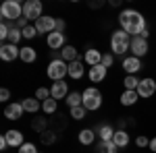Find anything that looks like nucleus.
<instances>
[{
  "label": "nucleus",
  "mask_w": 156,
  "mask_h": 153,
  "mask_svg": "<svg viewBox=\"0 0 156 153\" xmlns=\"http://www.w3.org/2000/svg\"><path fill=\"white\" fill-rule=\"evenodd\" d=\"M85 112H87V110H85L83 106L71 108V118H73V120H83V118H85Z\"/></svg>",
  "instance_id": "obj_32"
},
{
  "label": "nucleus",
  "mask_w": 156,
  "mask_h": 153,
  "mask_svg": "<svg viewBox=\"0 0 156 153\" xmlns=\"http://www.w3.org/2000/svg\"><path fill=\"white\" fill-rule=\"evenodd\" d=\"M117 145L112 141H100L98 143V153H117Z\"/></svg>",
  "instance_id": "obj_27"
},
{
  "label": "nucleus",
  "mask_w": 156,
  "mask_h": 153,
  "mask_svg": "<svg viewBox=\"0 0 156 153\" xmlns=\"http://www.w3.org/2000/svg\"><path fill=\"white\" fill-rule=\"evenodd\" d=\"M112 143H115L119 149L127 147V145H129V132H127V130H123V128H119L117 132H115V137H112Z\"/></svg>",
  "instance_id": "obj_20"
},
{
  "label": "nucleus",
  "mask_w": 156,
  "mask_h": 153,
  "mask_svg": "<svg viewBox=\"0 0 156 153\" xmlns=\"http://www.w3.org/2000/svg\"><path fill=\"white\" fill-rule=\"evenodd\" d=\"M121 106H135L137 104V99H140V95L137 91H129V89H125L123 93H121Z\"/></svg>",
  "instance_id": "obj_19"
},
{
  "label": "nucleus",
  "mask_w": 156,
  "mask_h": 153,
  "mask_svg": "<svg viewBox=\"0 0 156 153\" xmlns=\"http://www.w3.org/2000/svg\"><path fill=\"white\" fill-rule=\"evenodd\" d=\"M21 106H23L25 112L36 114L37 110H42V101H40V99H36V97H25L23 101H21Z\"/></svg>",
  "instance_id": "obj_18"
},
{
  "label": "nucleus",
  "mask_w": 156,
  "mask_h": 153,
  "mask_svg": "<svg viewBox=\"0 0 156 153\" xmlns=\"http://www.w3.org/2000/svg\"><path fill=\"white\" fill-rule=\"evenodd\" d=\"M79 143L81 145H92L94 143V139H96V130H92V128H83V130H79Z\"/></svg>",
  "instance_id": "obj_25"
},
{
  "label": "nucleus",
  "mask_w": 156,
  "mask_h": 153,
  "mask_svg": "<svg viewBox=\"0 0 156 153\" xmlns=\"http://www.w3.org/2000/svg\"><path fill=\"white\" fill-rule=\"evenodd\" d=\"M142 68V60L135 58V56H127V58L123 60V71L127 72V75H137Z\"/></svg>",
  "instance_id": "obj_12"
},
{
  "label": "nucleus",
  "mask_w": 156,
  "mask_h": 153,
  "mask_svg": "<svg viewBox=\"0 0 156 153\" xmlns=\"http://www.w3.org/2000/svg\"><path fill=\"white\" fill-rule=\"evenodd\" d=\"M17 153H40V151H37V147L34 143H23V145L17 149Z\"/></svg>",
  "instance_id": "obj_33"
},
{
  "label": "nucleus",
  "mask_w": 156,
  "mask_h": 153,
  "mask_svg": "<svg viewBox=\"0 0 156 153\" xmlns=\"http://www.w3.org/2000/svg\"><path fill=\"white\" fill-rule=\"evenodd\" d=\"M67 106L69 108H77V106H83V95L79 93V91H71V93L67 95Z\"/></svg>",
  "instance_id": "obj_26"
},
{
  "label": "nucleus",
  "mask_w": 156,
  "mask_h": 153,
  "mask_svg": "<svg viewBox=\"0 0 156 153\" xmlns=\"http://www.w3.org/2000/svg\"><path fill=\"white\" fill-rule=\"evenodd\" d=\"M140 81H142V79H137L135 75H127V77H125V81H123V85H125V89H129V91H137Z\"/></svg>",
  "instance_id": "obj_29"
},
{
  "label": "nucleus",
  "mask_w": 156,
  "mask_h": 153,
  "mask_svg": "<svg viewBox=\"0 0 156 153\" xmlns=\"http://www.w3.org/2000/svg\"><path fill=\"white\" fill-rule=\"evenodd\" d=\"M19 58L23 60L25 64H31V62H36V58H37L36 48H31V46H23V48H21V56H19Z\"/></svg>",
  "instance_id": "obj_21"
},
{
  "label": "nucleus",
  "mask_w": 156,
  "mask_h": 153,
  "mask_svg": "<svg viewBox=\"0 0 156 153\" xmlns=\"http://www.w3.org/2000/svg\"><path fill=\"white\" fill-rule=\"evenodd\" d=\"M6 147H9V141H6V137H4V135H2V137H0V149H2V151H4V149H6Z\"/></svg>",
  "instance_id": "obj_41"
},
{
  "label": "nucleus",
  "mask_w": 156,
  "mask_h": 153,
  "mask_svg": "<svg viewBox=\"0 0 156 153\" xmlns=\"http://www.w3.org/2000/svg\"><path fill=\"white\" fill-rule=\"evenodd\" d=\"M150 151L156 153V137H154V139H150Z\"/></svg>",
  "instance_id": "obj_42"
},
{
  "label": "nucleus",
  "mask_w": 156,
  "mask_h": 153,
  "mask_svg": "<svg viewBox=\"0 0 156 153\" xmlns=\"http://www.w3.org/2000/svg\"><path fill=\"white\" fill-rule=\"evenodd\" d=\"M106 66H102V64H96V66H92L90 68V81L92 83H100L106 79Z\"/></svg>",
  "instance_id": "obj_16"
},
{
  "label": "nucleus",
  "mask_w": 156,
  "mask_h": 153,
  "mask_svg": "<svg viewBox=\"0 0 156 153\" xmlns=\"http://www.w3.org/2000/svg\"><path fill=\"white\" fill-rule=\"evenodd\" d=\"M135 145H137V147H150V139L144 137V135H140V137L135 139Z\"/></svg>",
  "instance_id": "obj_37"
},
{
  "label": "nucleus",
  "mask_w": 156,
  "mask_h": 153,
  "mask_svg": "<svg viewBox=\"0 0 156 153\" xmlns=\"http://www.w3.org/2000/svg\"><path fill=\"white\" fill-rule=\"evenodd\" d=\"M65 27H67V23H65L62 19H56V31H58V33L65 31Z\"/></svg>",
  "instance_id": "obj_40"
},
{
  "label": "nucleus",
  "mask_w": 156,
  "mask_h": 153,
  "mask_svg": "<svg viewBox=\"0 0 156 153\" xmlns=\"http://www.w3.org/2000/svg\"><path fill=\"white\" fill-rule=\"evenodd\" d=\"M9 33H11V27H9L6 23H2L0 25V39H2V42L9 39Z\"/></svg>",
  "instance_id": "obj_36"
},
{
  "label": "nucleus",
  "mask_w": 156,
  "mask_h": 153,
  "mask_svg": "<svg viewBox=\"0 0 156 153\" xmlns=\"http://www.w3.org/2000/svg\"><path fill=\"white\" fill-rule=\"evenodd\" d=\"M21 56V48L15 46V44H2L0 46V58L4 60V62H12V60H17Z\"/></svg>",
  "instance_id": "obj_10"
},
{
  "label": "nucleus",
  "mask_w": 156,
  "mask_h": 153,
  "mask_svg": "<svg viewBox=\"0 0 156 153\" xmlns=\"http://www.w3.org/2000/svg\"><path fill=\"white\" fill-rule=\"evenodd\" d=\"M42 11H44V6H42L40 0H27V2H23V17L27 21H37L42 17Z\"/></svg>",
  "instance_id": "obj_6"
},
{
  "label": "nucleus",
  "mask_w": 156,
  "mask_h": 153,
  "mask_svg": "<svg viewBox=\"0 0 156 153\" xmlns=\"http://www.w3.org/2000/svg\"><path fill=\"white\" fill-rule=\"evenodd\" d=\"M56 108H58V101H56L54 97H50V99H46V101H42V112H44V114H54Z\"/></svg>",
  "instance_id": "obj_28"
},
{
  "label": "nucleus",
  "mask_w": 156,
  "mask_h": 153,
  "mask_svg": "<svg viewBox=\"0 0 156 153\" xmlns=\"http://www.w3.org/2000/svg\"><path fill=\"white\" fill-rule=\"evenodd\" d=\"M83 64L81 60H75V62H69V77L71 79H81L83 77Z\"/></svg>",
  "instance_id": "obj_22"
},
{
  "label": "nucleus",
  "mask_w": 156,
  "mask_h": 153,
  "mask_svg": "<svg viewBox=\"0 0 156 153\" xmlns=\"http://www.w3.org/2000/svg\"><path fill=\"white\" fill-rule=\"evenodd\" d=\"M81 95H83V108L85 110L96 112L98 108L102 106V93L98 91L96 87H87V89H83Z\"/></svg>",
  "instance_id": "obj_5"
},
{
  "label": "nucleus",
  "mask_w": 156,
  "mask_h": 153,
  "mask_svg": "<svg viewBox=\"0 0 156 153\" xmlns=\"http://www.w3.org/2000/svg\"><path fill=\"white\" fill-rule=\"evenodd\" d=\"M23 106L21 104H9V106L4 108V118H9V120H19V118L23 116Z\"/></svg>",
  "instance_id": "obj_15"
},
{
  "label": "nucleus",
  "mask_w": 156,
  "mask_h": 153,
  "mask_svg": "<svg viewBox=\"0 0 156 153\" xmlns=\"http://www.w3.org/2000/svg\"><path fill=\"white\" fill-rule=\"evenodd\" d=\"M52 141H54V135H50V132L44 130L42 132V143H52Z\"/></svg>",
  "instance_id": "obj_38"
},
{
  "label": "nucleus",
  "mask_w": 156,
  "mask_h": 153,
  "mask_svg": "<svg viewBox=\"0 0 156 153\" xmlns=\"http://www.w3.org/2000/svg\"><path fill=\"white\" fill-rule=\"evenodd\" d=\"M119 25L125 33H129L131 37H144L148 39V27H146V17L135 8H125L119 15Z\"/></svg>",
  "instance_id": "obj_1"
},
{
  "label": "nucleus",
  "mask_w": 156,
  "mask_h": 153,
  "mask_svg": "<svg viewBox=\"0 0 156 153\" xmlns=\"http://www.w3.org/2000/svg\"><path fill=\"white\" fill-rule=\"evenodd\" d=\"M115 132H117V130L112 128L110 124H102V126H100V128L96 130V135L100 137V141H112Z\"/></svg>",
  "instance_id": "obj_23"
},
{
  "label": "nucleus",
  "mask_w": 156,
  "mask_h": 153,
  "mask_svg": "<svg viewBox=\"0 0 156 153\" xmlns=\"http://www.w3.org/2000/svg\"><path fill=\"white\" fill-rule=\"evenodd\" d=\"M21 39H23V31H21L19 27H15V25H12V27H11V33H9V44H15V46H17Z\"/></svg>",
  "instance_id": "obj_30"
},
{
  "label": "nucleus",
  "mask_w": 156,
  "mask_h": 153,
  "mask_svg": "<svg viewBox=\"0 0 156 153\" xmlns=\"http://www.w3.org/2000/svg\"><path fill=\"white\" fill-rule=\"evenodd\" d=\"M0 15L4 21H19L23 17V4L17 0H4L0 6Z\"/></svg>",
  "instance_id": "obj_4"
},
{
  "label": "nucleus",
  "mask_w": 156,
  "mask_h": 153,
  "mask_svg": "<svg viewBox=\"0 0 156 153\" xmlns=\"http://www.w3.org/2000/svg\"><path fill=\"white\" fill-rule=\"evenodd\" d=\"M9 97H11V91H9L6 87H2V89H0V99H2V101H6Z\"/></svg>",
  "instance_id": "obj_39"
},
{
  "label": "nucleus",
  "mask_w": 156,
  "mask_h": 153,
  "mask_svg": "<svg viewBox=\"0 0 156 153\" xmlns=\"http://www.w3.org/2000/svg\"><path fill=\"white\" fill-rule=\"evenodd\" d=\"M156 93V81L152 77H146L140 81L137 85V95H140V99H148V97H152Z\"/></svg>",
  "instance_id": "obj_8"
},
{
  "label": "nucleus",
  "mask_w": 156,
  "mask_h": 153,
  "mask_svg": "<svg viewBox=\"0 0 156 153\" xmlns=\"http://www.w3.org/2000/svg\"><path fill=\"white\" fill-rule=\"evenodd\" d=\"M60 58L65 60V62H75V60H79V54H77V48L73 46H65L62 50H60Z\"/></svg>",
  "instance_id": "obj_24"
},
{
  "label": "nucleus",
  "mask_w": 156,
  "mask_h": 153,
  "mask_svg": "<svg viewBox=\"0 0 156 153\" xmlns=\"http://www.w3.org/2000/svg\"><path fill=\"white\" fill-rule=\"evenodd\" d=\"M83 60L90 64V68H92V66H96V64H102V54L98 52L96 48H90V50H85Z\"/></svg>",
  "instance_id": "obj_17"
},
{
  "label": "nucleus",
  "mask_w": 156,
  "mask_h": 153,
  "mask_svg": "<svg viewBox=\"0 0 156 153\" xmlns=\"http://www.w3.org/2000/svg\"><path fill=\"white\" fill-rule=\"evenodd\" d=\"M148 50H150L148 39H144V37H131V44H129V52H131V56L142 58V56L148 54Z\"/></svg>",
  "instance_id": "obj_9"
},
{
  "label": "nucleus",
  "mask_w": 156,
  "mask_h": 153,
  "mask_svg": "<svg viewBox=\"0 0 156 153\" xmlns=\"http://www.w3.org/2000/svg\"><path fill=\"white\" fill-rule=\"evenodd\" d=\"M50 97H52V91H50L48 87H40L36 91V99H40V101H46Z\"/></svg>",
  "instance_id": "obj_31"
},
{
  "label": "nucleus",
  "mask_w": 156,
  "mask_h": 153,
  "mask_svg": "<svg viewBox=\"0 0 156 153\" xmlns=\"http://www.w3.org/2000/svg\"><path fill=\"white\" fill-rule=\"evenodd\" d=\"M112 62H115V54H102V66H112Z\"/></svg>",
  "instance_id": "obj_35"
},
{
  "label": "nucleus",
  "mask_w": 156,
  "mask_h": 153,
  "mask_svg": "<svg viewBox=\"0 0 156 153\" xmlns=\"http://www.w3.org/2000/svg\"><path fill=\"white\" fill-rule=\"evenodd\" d=\"M4 137H6V141H9V147H21L23 145V132L21 130H6L4 132Z\"/></svg>",
  "instance_id": "obj_14"
},
{
  "label": "nucleus",
  "mask_w": 156,
  "mask_h": 153,
  "mask_svg": "<svg viewBox=\"0 0 156 153\" xmlns=\"http://www.w3.org/2000/svg\"><path fill=\"white\" fill-rule=\"evenodd\" d=\"M46 44H48L50 50H62V48L67 46V37H65V33L52 31L50 35H46Z\"/></svg>",
  "instance_id": "obj_11"
},
{
  "label": "nucleus",
  "mask_w": 156,
  "mask_h": 153,
  "mask_svg": "<svg viewBox=\"0 0 156 153\" xmlns=\"http://www.w3.org/2000/svg\"><path fill=\"white\" fill-rule=\"evenodd\" d=\"M50 91H52V97L58 101V99H67V95H69V85L65 81H56L52 87H50Z\"/></svg>",
  "instance_id": "obj_13"
},
{
  "label": "nucleus",
  "mask_w": 156,
  "mask_h": 153,
  "mask_svg": "<svg viewBox=\"0 0 156 153\" xmlns=\"http://www.w3.org/2000/svg\"><path fill=\"white\" fill-rule=\"evenodd\" d=\"M46 75H48L50 81H54V83L56 81H65V77L69 75V62H65L62 58H54L48 64Z\"/></svg>",
  "instance_id": "obj_3"
},
{
  "label": "nucleus",
  "mask_w": 156,
  "mask_h": 153,
  "mask_svg": "<svg viewBox=\"0 0 156 153\" xmlns=\"http://www.w3.org/2000/svg\"><path fill=\"white\" fill-rule=\"evenodd\" d=\"M36 35H37L36 25H27V27L23 29V37H25V39H34Z\"/></svg>",
  "instance_id": "obj_34"
},
{
  "label": "nucleus",
  "mask_w": 156,
  "mask_h": 153,
  "mask_svg": "<svg viewBox=\"0 0 156 153\" xmlns=\"http://www.w3.org/2000/svg\"><path fill=\"white\" fill-rule=\"evenodd\" d=\"M34 25H36L37 33H46V35H50L52 31H56V19L50 17V15H42Z\"/></svg>",
  "instance_id": "obj_7"
},
{
  "label": "nucleus",
  "mask_w": 156,
  "mask_h": 153,
  "mask_svg": "<svg viewBox=\"0 0 156 153\" xmlns=\"http://www.w3.org/2000/svg\"><path fill=\"white\" fill-rule=\"evenodd\" d=\"M129 44H131V35L129 33H125L123 29L112 31V35H110V54H117V56L127 54Z\"/></svg>",
  "instance_id": "obj_2"
}]
</instances>
